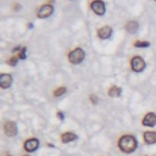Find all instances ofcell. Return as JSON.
I'll return each mask as SVG.
<instances>
[{"label":"cell","mask_w":156,"mask_h":156,"mask_svg":"<svg viewBox=\"0 0 156 156\" xmlns=\"http://www.w3.org/2000/svg\"><path fill=\"white\" fill-rule=\"evenodd\" d=\"M4 130H5V134L7 136H15L16 133H17V127H16V123L12 122V121H7L4 126Z\"/></svg>","instance_id":"obj_6"},{"label":"cell","mask_w":156,"mask_h":156,"mask_svg":"<svg viewBox=\"0 0 156 156\" xmlns=\"http://www.w3.org/2000/svg\"><path fill=\"white\" fill-rule=\"evenodd\" d=\"M26 51H27L26 48H21L20 49V54H18V58H21V60L26 58Z\"/></svg>","instance_id":"obj_17"},{"label":"cell","mask_w":156,"mask_h":156,"mask_svg":"<svg viewBox=\"0 0 156 156\" xmlns=\"http://www.w3.org/2000/svg\"><path fill=\"white\" fill-rule=\"evenodd\" d=\"M108 95L111 98H117L121 95V89L118 87H111L110 90H108Z\"/></svg>","instance_id":"obj_14"},{"label":"cell","mask_w":156,"mask_h":156,"mask_svg":"<svg viewBox=\"0 0 156 156\" xmlns=\"http://www.w3.org/2000/svg\"><path fill=\"white\" fill-rule=\"evenodd\" d=\"M91 101H93V102H94V104H95V102H96V100H95V96H94V95H91Z\"/></svg>","instance_id":"obj_20"},{"label":"cell","mask_w":156,"mask_h":156,"mask_svg":"<svg viewBox=\"0 0 156 156\" xmlns=\"http://www.w3.org/2000/svg\"><path fill=\"white\" fill-rule=\"evenodd\" d=\"M138 27H139V24H138V22H135V21H129V22L126 24V29H127L128 33H135V32L138 30Z\"/></svg>","instance_id":"obj_13"},{"label":"cell","mask_w":156,"mask_h":156,"mask_svg":"<svg viewBox=\"0 0 156 156\" xmlns=\"http://www.w3.org/2000/svg\"><path fill=\"white\" fill-rule=\"evenodd\" d=\"M52 12H54L52 5L45 4V5H43V6L39 7V10H38V12H37V16H38L39 18H46V17H49Z\"/></svg>","instance_id":"obj_4"},{"label":"cell","mask_w":156,"mask_h":156,"mask_svg":"<svg viewBox=\"0 0 156 156\" xmlns=\"http://www.w3.org/2000/svg\"><path fill=\"white\" fill-rule=\"evenodd\" d=\"M130 66H132V69H133L134 72H141V71L145 68L146 63H145V61H144L143 57H140V56H134V57L132 58V61H130Z\"/></svg>","instance_id":"obj_3"},{"label":"cell","mask_w":156,"mask_h":156,"mask_svg":"<svg viewBox=\"0 0 156 156\" xmlns=\"http://www.w3.org/2000/svg\"><path fill=\"white\" fill-rule=\"evenodd\" d=\"M66 93V88L65 87H60V88H57L55 91H54V96H61L62 94H65Z\"/></svg>","instance_id":"obj_16"},{"label":"cell","mask_w":156,"mask_h":156,"mask_svg":"<svg viewBox=\"0 0 156 156\" xmlns=\"http://www.w3.org/2000/svg\"><path fill=\"white\" fill-rule=\"evenodd\" d=\"M111 33H112V28L108 27V26H102V27H100V28L98 29V35H99V38H101V39H107V38H110Z\"/></svg>","instance_id":"obj_8"},{"label":"cell","mask_w":156,"mask_h":156,"mask_svg":"<svg viewBox=\"0 0 156 156\" xmlns=\"http://www.w3.org/2000/svg\"><path fill=\"white\" fill-rule=\"evenodd\" d=\"M143 126H147V127L156 126V115L152 113V112L146 113L145 117L143 118Z\"/></svg>","instance_id":"obj_7"},{"label":"cell","mask_w":156,"mask_h":156,"mask_svg":"<svg viewBox=\"0 0 156 156\" xmlns=\"http://www.w3.org/2000/svg\"><path fill=\"white\" fill-rule=\"evenodd\" d=\"M38 146H39V141H38L37 139H28V140L24 143V149H26V151H28V152H32V151L37 150Z\"/></svg>","instance_id":"obj_10"},{"label":"cell","mask_w":156,"mask_h":156,"mask_svg":"<svg viewBox=\"0 0 156 156\" xmlns=\"http://www.w3.org/2000/svg\"><path fill=\"white\" fill-rule=\"evenodd\" d=\"M149 45H150L149 41H145V40H136L134 43V46H136V48H146Z\"/></svg>","instance_id":"obj_15"},{"label":"cell","mask_w":156,"mask_h":156,"mask_svg":"<svg viewBox=\"0 0 156 156\" xmlns=\"http://www.w3.org/2000/svg\"><path fill=\"white\" fill-rule=\"evenodd\" d=\"M11 84H12V77L10 74H7V73H2L0 76V85H1V88L2 89H6Z\"/></svg>","instance_id":"obj_9"},{"label":"cell","mask_w":156,"mask_h":156,"mask_svg":"<svg viewBox=\"0 0 156 156\" xmlns=\"http://www.w3.org/2000/svg\"><path fill=\"white\" fill-rule=\"evenodd\" d=\"M90 9L96 13V15H104L105 13V2L102 0H94L90 4Z\"/></svg>","instance_id":"obj_5"},{"label":"cell","mask_w":156,"mask_h":156,"mask_svg":"<svg viewBox=\"0 0 156 156\" xmlns=\"http://www.w3.org/2000/svg\"><path fill=\"white\" fill-rule=\"evenodd\" d=\"M144 141L146 144H155L156 143V132H145Z\"/></svg>","instance_id":"obj_11"},{"label":"cell","mask_w":156,"mask_h":156,"mask_svg":"<svg viewBox=\"0 0 156 156\" xmlns=\"http://www.w3.org/2000/svg\"><path fill=\"white\" fill-rule=\"evenodd\" d=\"M118 146L123 152H133L136 147V140L133 135H123L119 141H118Z\"/></svg>","instance_id":"obj_1"},{"label":"cell","mask_w":156,"mask_h":156,"mask_svg":"<svg viewBox=\"0 0 156 156\" xmlns=\"http://www.w3.org/2000/svg\"><path fill=\"white\" fill-rule=\"evenodd\" d=\"M20 7H21V6H20V5H17V4H15V5H13V9H15V10H17V9H20Z\"/></svg>","instance_id":"obj_19"},{"label":"cell","mask_w":156,"mask_h":156,"mask_svg":"<svg viewBox=\"0 0 156 156\" xmlns=\"http://www.w3.org/2000/svg\"><path fill=\"white\" fill-rule=\"evenodd\" d=\"M76 139H77V135H76L74 133H72V132L63 133L62 136H61V140H62L63 143H69V141H73V140H76Z\"/></svg>","instance_id":"obj_12"},{"label":"cell","mask_w":156,"mask_h":156,"mask_svg":"<svg viewBox=\"0 0 156 156\" xmlns=\"http://www.w3.org/2000/svg\"><path fill=\"white\" fill-rule=\"evenodd\" d=\"M26 156H27V155H26Z\"/></svg>","instance_id":"obj_22"},{"label":"cell","mask_w":156,"mask_h":156,"mask_svg":"<svg viewBox=\"0 0 156 156\" xmlns=\"http://www.w3.org/2000/svg\"><path fill=\"white\" fill-rule=\"evenodd\" d=\"M84 56H85V54H84L83 49L77 48V49L72 50V51L68 54V61H69L71 63H73V65H78V63H80V62L84 60Z\"/></svg>","instance_id":"obj_2"},{"label":"cell","mask_w":156,"mask_h":156,"mask_svg":"<svg viewBox=\"0 0 156 156\" xmlns=\"http://www.w3.org/2000/svg\"><path fill=\"white\" fill-rule=\"evenodd\" d=\"M6 156H11V155H6Z\"/></svg>","instance_id":"obj_21"},{"label":"cell","mask_w":156,"mask_h":156,"mask_svg":"<svg viewBox=\"0 0 156 156\" xmlns=\"http://www.w3.org/2000/svg\"><path fill=\"white\" fill-rule=\"evenodd\" d=\"M17 60H18V57H11V58H10V61H9V65L15 66V65L17 63Z\"/></svg>","instance_id":"obj_18"}]
</instances>
